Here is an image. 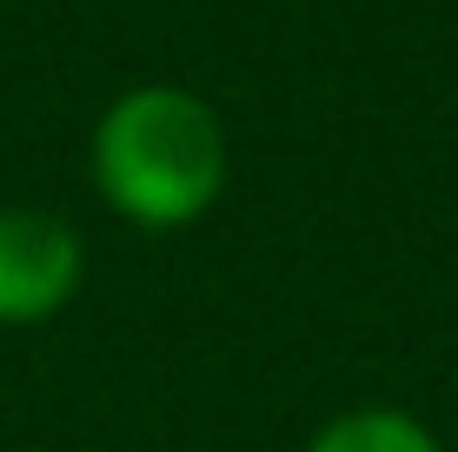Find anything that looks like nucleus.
Here are the masks:
<instances>
[{
	"label": "nucleus",
	"instance_id": "obj_1",
	"mask_svg": "<svg viewBox=\"0 0 458 452\" xmlns=\"http://www.w3.org/2000/svg\"><path fill=\"white\" fill-rule=\"evenodd\" d=\"M93 180L126 220L186 226L219 200L226 140L207 100L180 87H140L93 127Z\"/></svg>",
	"mask_w": 458,
	"mask_h": 452
},
{
	"label": "nucleus",
	"instance_id": "obj_3",
	"mask_svg": "<svg viewBox=\"0 0 458 452\" xmlns=\"http://www.w3.org/2000/svg\"><path fill=\"white\" fill-rule=\"evenodd\" d=\"M306 452H438L432 432L405 413H345Z\"/></svg>",
	"mask_w": 458,
	"mask_h": 452
},
{
	"label": "nucleus",
	"instance_id": "obj_2",
	"mask_svg": "<svg viewBox=\"0 0 458 452\" xmlns=\"http://www.w3.org/2000/svg\"><path fill=\"white\" fill-rule=\"evenodd\" d=\"M81 286V240L67 220L34 207L0 213V326L47 320Z\"/></svg>",
	"mask_w": 458,
	"mask_h": 452
}]
</instances>
